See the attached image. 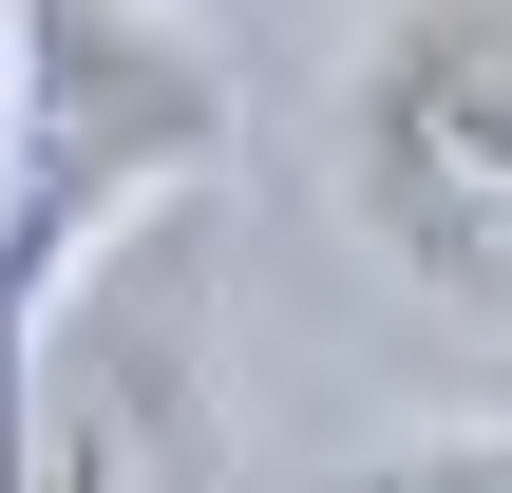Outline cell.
Masks as SVG:
<instances>
[{
    "label": "cell",
    "mask_w": 512,
    "mask_h": 493,
    "mask_svg": "<svg viewBox=\"0 0 512 493\" xmlns=\"http://www.w3.org/2000/svg\"><path fill=\"white\" fill-rule=\"evenodd\" d=\"M228 114L247 76L190 0H19L0 38V380L76 266H114L133 228H171V190L228 171Z\"/></svg>",
    "instance_id": "6da1fadb"
},
{
    "label": "cell",
    "mask_w": 512,
    "mask_h": 493,
    "mask_svg": "<svg viewBox=\"0 0 512 493\" xmlns=\"http://www.w3.org/2000/svg\"><path fill=\"white\" fill-rule=\"evenodd\" d=\"M323 493H512V437H399V456H361Z\"/></svg>",
    "instance_id": "3957f363"
},
{
    "label": "cell",
    "mask_w": 512,
    "mask_h": 493,
    "mask_svg": "<svg viewBox=\"0 0 512 493\" xmlns=\"http://www.w3.org/2000/svg\"><path fill=\"white\" fill-rule=\"evenodd\" d=\"M323 171L399 285L512 304V0H361Z\"/></svg>",
    "instance_id": "7a4b0ae2"
}]
</instances>
